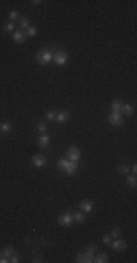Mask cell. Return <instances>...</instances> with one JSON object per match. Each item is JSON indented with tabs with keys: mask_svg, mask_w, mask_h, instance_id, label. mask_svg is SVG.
Segmentation results:
<instances>
[{
	"mask_svg": "<svg viewBox=\"0 0 137 263\" xmlns=\"http://www.w3.org/2000/svg\"><path fill=\"white\" fill-rule=\"evenodd\" d=\"M93 206H95V205H93L92 200H83V202L80 203V209L83 210L85 213H89V212L93 209Z\"/></svg>",
	"mask_w": 137,
	"mask_h": 263,
	"instance_id": "cell-11",
	"label": "cell"
},
{
	"mask_svg": "<svg viewBox=\"0 0 137 263\" xmlns=\"http://www.w3.org/2000/svg\"><path fill=\"white\" fill-rule=\"evenodd\" d=\"M56 114H57L56 111H48V113L45 114L47 120H56Z\"/></svg>",
	"mask_w": 137,
	"mask_h": 263,
	"instance_id": "cell-30",
	"label": "cell"
},
{
	"mask_svg": "<svg viewBox=\"0 0 137 263\" xmlns=\"http://www.w3.org/2000/svg\"><path fill=\"white\" fill-rule=\"evenodd\" d=\"M9 262H12V263H18V262H19V256H18V254H15V253H13L12 256L9 257Z\"/></svg>",
	"mask_w": 137,
	"mask_h": 263,
	"instance_id": "cell-31",
	"label": "cell"
},
{
	"mask_svg": "<svg viewBox=\"0 0 137 263\" xmlns=\"http://www.w3.org/2000/svg\"><path fill=\"white\" fill-rule=\"evenodd\" d=\"M130 170L133 171V174L136 176V172H137V164H133V165H131V168H130Z\"/></svg>",
	"mask_w": 137,
	"mask_h": 263,
	"instance_id": "cell-34",
	"label": "cell"
},
{
	"mask_svg": "<svg viewBox=\"0 0 137 263\" xmlns=\"http://www.w3.org/2000/svg\"><path fill=\"white\" fill-rule=\"evenodd\" d=\"M93 262H96V263H106V262H108V254L101 253V254H98V256L93 257Z\"/></svg>",
	"mask_w": 137,
	"mask_h": 263,
	"instance_id": "cell-16",
	"label": "cell"
},
{
	"mask_svg": "<svg viewBox=\"0 0 137 263\" xmlns=\"http://www.w3.org/2000/svg\"><path fill=\"white\" fill-rule=\"evenodd\" d=\"M67 159H69V161L79 162V159H80V151H79V148H76V146L69 148V149H67Z\"/></svg>",
	"mask_w": 137,
	"mask_h": 263,
	"instance_id": "cell-4",
	"label": "cell"
},
{
	"mask_svg": "<svg viewBox=\"0 0 137 263\" xmlns=\"http://www.w3.org/2000/svg\"><path fill=\"white\" fill-rule=\"evenodd\" d=\"M118 170H120V172H123V174H127V176H128V172H130V167H128V165H121Z\"/></svg>",
	"mask_w": 137,
	"mask_h": 263,
	"instance_id": "cell-28",
	"label": "cell"
},
{
	"mask_svg": "<svg viewBox=\"0 0 137 263\" xmlns=\"http://www.w3.org/2000/svg\"><path fill=\"white\" fill-rule=\"evenodd\" d=\"M39 3H41V2H39V0H34V2H32V5H34V6H38Z\"/></svg>",
	"mask_w": 137,
	"mask_h": 263,
	"instance_id": "cell-35",
	"label": "cell"
},
{
	"mask_svg": "<svg viewBox=\"0 0 137 263\" xmlns=\"http://www.w3.org/2000/svg\"><path fill=\"white\" fill-rule=\"evenodd\" d=\"M127 184H128L130 187H136L137 180H136V176H134V174H133V176H127Z\"/></svg>",
	"mask_w": 137,
	"mask_h": 263,
	"instance_id": "cell-20",
	"label": "cell"
},
{
	"mask_svg": "<svg viewBox=\"0 0 137 263\" xmlns=\"http://www.w3.org/2000/svg\"><path fill=\"white\" fill-rule=\"evenodd\" d=\"M111 238H112V237L110 235V234H105V235L102 237V241H104L105 244H110V243H111Z\"/></svg>",
	"mask_w": 137,
	"mask_h": 263,
	"instance_id": "cell-32",
	"label": "cell"
},
{
	"mask_svg": "<svg viewBox=\"0 0 137 263\" xmlns=\"http://www.w3.org/2000/svg\"><path fill=\"white\" fill-rule=\"evenodd\" d=\"M67 59H69V56L64 51H57L52 56V60H54V63L57 66H64L67 63Z\"/></svg>",
	"mask_w": 137,
	"mask_h": 263,
	"instance_id": "cell-3",
	"label": "cell"
},
{
	"mask_svg": "<svg viewBox=\"0 0 137 263\" xmlns=\"http://www.w3.org/2000/svg\"><path fill=\"white\" fill-rule=\"evenodd\" d=\"M69 117H70V113L69 111H60V113L56 114V121L63 124V123H66V121L69 120Z\"/></svg>",
	"mask_w": 137,
	"mask_h": 263,
	"instance_id": "cell-9",
	"label": "cell"
},
{
	"mask_svg": "<svg viewBox=\"0 0 137 263\" xmlns=\"http://www.w3.org/2000/svg\"><path fill=\"white\" fill-rule=\"evenodd\" d=\"M73 222H74V221H73L72 213H63V215H60L59 217V224L60 225H63V227H70Z\"/></svg>",
	"mask_w": 137,
	"mask_h": 263,
	"instance_id": "cell-5",
	"label": "cell"
},
{
	"mask_svg": "<svg viewBox=\"0 0 137 263\" xmlns=\"http://www.w3.org/2000/svg\"><path fill=\"white\" fill-rule=\"evenodd\" d=\"M78 167H79L78 162H74V161H70V164H69V167H67L66 172H67L69 176H74V172L78 171Z\"/></svg>",
	"mask_w": 137,
	"mask_h": 263,
	"instance_id": "cell-14",
	"label": "cell"
},
{
	"mask_svg": "<svg viewBox=\"0 0 137 263\" xmlns=\"http://www.w3.org/2000/svg\"><path fill=\"white\" fill-rule=\"evenodd\" d=\"M35 59H37V61H38V65L47 66L52 60V53L51 51H47V50H42V51L37 53Z\"/></svg>",
	"mask_w": 137,
	"mask_h": 263,
	"instance_id": "cell-1",
	"label": "cell"
},
{
	"mask_svg": "<svg viewBox=\"0 0 137 263\" xmlns=\"http://www.w3.org/2000/svg\"><path fill=\"white\" fill-rule=\"evenodd\" d=\"M5 31L6 32H13L15 31V24L13 22H7L6 25H5Z\"/></svg>",
	"mask_w": 137,
	"mask_h": 263,
	"instance_id": "cell-25",
	"label": "cell"
},
{
	"mask_svg": "<svg viewBox=\"0 0 137 263\" xmlns=\"http://www.w3.org/2000/svg\"><path fill=\"white\" fill-rule=\"evenodd\" d=\"M9 19H10V22L19 19V12H18V10H15V9L10 10V12H9Z\"/></svg>",
	"mask_w": 137,
	"mask_h": 263,
	"instance_id": "cell-21",
	"label": "cell"
},
{
	"mask_svg": "<svg viewBox=\"0 0 137 263\" xmlns=\"http://www.w3.org/2000/svg\"><path fill=\"white\" fill-rule=\"evenodd\" d=\"M111 247L115 251H124L127 249V241L125 240H121V238H115V241L111 243Z\"/></svg>",
	"mask_w": 137,
	"mask_h": 263,
	"instance_id": "cell-7",
	"label": "cell"
},
{
	"mask_svg": "<svg viewBox=\"0 0 137 263\" xmlns=\"http://www.w3.org/2000/svg\"><path fill=\"white\" fill-rule=\"evenodd\" d=\"M32 162H34V165L35 167H38V168H41V167H44V165L47 164V159H45V157L44 155H34L32 157Z\"/></svg>",
	"mask_w": 137,
	"mask_h": 263,
	"instance_id": "cell-8",
	"label": "cell"
},
{
	"mask_svg": "<svg viewBox=\"0 0 137 263\" xmlns=\"http://www.w3.org/2000/svg\"><path fill=\"white\" fill-rule=\"evenodd\" d=\"M96 249H98V246H96V244H91V246H88V247H86V251H89V253L93 254V253L96 251Z\"/></svg>",
	"mask_w": 137,
	"mask_h": 263,
	"instance_id": "cell-29",
	"label": "cell"
},
{
	"mask_svg": "<svg viewBox=\"0 0 137 263\" xmlns=\"http://www.w3.org/2000/svg\"><path fill=\"white\" fill-rule=\"evenodd\" d=\"M19 24H20V28H22V29H28V28H29V20L26 19V18H20Z\"/></svg>",
	"mask_w": 137,
	"mask_h": 263,
	"instance_id": "cell-23",
	"label": "cell"
},
{
	"mask_svg": "<svg viewBox=\"0 0 137 263\" xmlns=\"http://www.w3.org/2000/svg\"><path fill=\"white\" fill-rule=\"evenodd\" d=\"M110 235H111L112 238H120V237H121V230H120V228H114Z\"/></svg>",
	"mask_w": 137,
	"mask_h": 263,
	"instance_id": "cell-24",
	"label": "cell"
},
{
	"mask_svg": "<svg viewBox=\"0 0 137 263\" xmlns=\"http://www.w3.org/2000/svg\"><path fill=\"white\" fill-rule=\"evenodd\" d=\"M7 262H9V259L3 253H0V263H7Z\"/></svg>",
	"mask_w": 137,
	"mask_h": 263,
	"instance_id": "cell-33",
	"label": "cell"
},
{
	"mask_svg": "<svg viewBox=\"0 0 137 263\" xmlns=\"http://www.w3.org/2000/svg\"><path fill=\"white\" fill-rule=\"evenodd\" d=\"M37 34H38V29H37L35 26H29V28L26 29V35H28V37H35Z\"/></svg>",
	"mask_w": 137,
	"mask_h": 263,
	"instance_id": "cell-22",
	"label": "cell"
},
{
	"mask_svg": "<svg viewBox=\"0 0 137 263\" xmlns=\"http://www.w3.org/2000/svg\"><path fill=\"white\" fill-rule=\"evenodd\" d=\"M48 143H50V136H48V135H45V133H42V135L38 138L39 148H47V146H48Z\"/></svg>",
	"mask_w": 137,
	"mask_h": 263,
	"instance_id": "cell-12",
	"label": "cell"
},
{
	"mask_svg": "<svg viewBox=\"0 0 137 263\" xmlns=\"http://www.w3.org/2000/svg\"><path fill=\"white\" fill-rule=\"evenodd\" d=\"M121 105H123V102L120 101V99H114L112 101V111H120L121 110Z\"/></svg>",
	"mask_w": 137,
	"mask_h": 263,
	"instance_id": "cell-19",
	"label": "cell"
},
{
	"mask_svg": "<svg viewBox=\"0 0 137 263\" xmlns=\"http://www.w3.org/2000/svg\"><path fill=\"white\" fill-rule=\"evenodd\" d=\"M72 215H73V221H74V222H78V224L85 222V215H83L82 212H74Z\"/></svg>",
	"mask_w": 137,
	"mask_h": 263,
	"instance_id": "cell-15",
	"label": "cell"
},
{
	"mask_svg": "<svg viewBox=\"0 0 137 263\" xmlns=\"http://www.w3.org/2000/svg\"><path fill=\"white\" fill-rule=\"evenodd\" d=\"M13 39H15V43L22 44L25 41V34H23V31H15L13 32Z\"/></svg>",
	"mask_w": 137,
	"mask_h": 263,
	"instance_id": "cell-13",
	"label": "cell"
},
{
	"mask_svg": "<svg viewBox=\"0 0 137 263\" xmlns=\"http://www.w3.org/2000/svg\"><path fill=\"white\" fill-rule=\"evenodd\" d=\"M76 262L78 263H92L93 262V254L89 251H83L76 257Z\"/></svg>",
	"mask_w": 137,
	"mask_h": 263,
	"instance_id": "cell-6",
	"label": "cell"
},
{
	"mask_svg": "<svg viewBox=\"0 0 137 263\" xmlns=\"http://www.w3.org/2000/svg\"><path fill=\"white\" fill-rule=\"evenodd\" d=\"M37 129H38V132H41V133L47 132V124H45V121H39L38 126H37Z\"/></svg>",
	"mask_w": 137,
	"mask_h": 263,
	"instance_id": "cell-26",
	"label": "cell"
},
{
	"mask_svg": "<svg viewBox=\"0 0 137 263\" xmlns=\"http://www.w3.org/2000/svg\"><path fill=\"white\" fill-rule=\"evenodd\" d=\"M2 253H3V254H5V256H6L7 259H9V257H10V256L13 254V253H15V250H13L12 246H6L5 249L2 250Z\"/></svg>",
	"mask_w": 137,
	"mask_h": 263,
	"instance_id": "cell-18",
	"label": "cell"
},
{
	"mask_svg": "<svg viewBox=\"0 0 137 263\" xmlns=\"http://www.w3.org/2000/svg\"><path fill=\"white\" fill-rule=\"evenodd\" d=\"M10 129H12V124H10V123H3L2 127H0V132H5V133H6V132H9Z\"/></svg>",
	"mask_w": 137,
	"mask_h": 263,
	"instance_id": "cell-27",
	"label": "cell"
},
{
	"mask_svg": "<svg viewBox=\"0 0 137 263\" xmlns=\"http://www.w3.org/2000/svg\"><path fill=\"white\" fill-rule=\"evenodd\" d=\"M120 113H121L123 116H133L134 108H133V105H131V104H123V105H121V110H120Z\"/></svg>",
	"mask_w": 137,
	"mask_h": 263,
	"instance_id": "cell-10",
	"label": "cell"
},
{
	"mask_svg": "<svg viewBox=\"0 0 137 263\" xmlns=\"http://www.w3.org/2000/svg\"><path fill=\"white\" fill-rule=\"evenodd\" d=\"M69 164H70V161H69V159H60L57 165H59V170L66 171L67 170V167H69Z\"/></svg>",
	"mask_w": 137,
	"mask_h": 263,
	"instance_id": "cell-17",
	"label": "cell"
},
{
	"mask_svg": "<svg viewBox=\"0 0 137 263\" xmlns=\"http://www.w3.org/2000/svg\"><path fill=\"white\" fill-rule=\"evenodd\" d=\"M108 121H110V124H112V126H123L124 117H123V114L120 111H112L111 114L108 116Z\"/></svg>",
	"mask_w": 137,
	"mask_h": 263,
	"instance_id": "cell-2",
	"label": "cell"
}]
</instances>
